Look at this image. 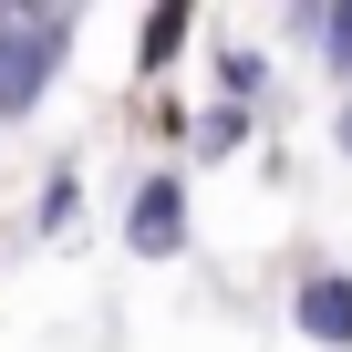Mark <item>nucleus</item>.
I'll use <instances>...</instances> for the list:
<instances>
[{
  "label": "nucleus",
  "instance_id": "20e7f679",
  "mask_svg": "<svg viewBox=\"0 0 352 352\" xmlns=\"http://www.w3.org/2000/svg\"><path fill=\"white\" fill-rule=\"evenodd\" d=\"M270 73H280V63H270L259 42H218V104H239V114H249V104L270 94Z\"/></svg>",
  "mask_w": 352,
  "mask_h": 352
},
{
  "label": "nucleus",
  "instance_id": "6e6552de",
  "mask_svg": "<svg viewBox=\"0 0 352 352\" xmlns=\"http://www.w3.org/2000/svg\"><path fill=\"white\" fill-rule=\"evenodd\" d=\"M321 52H331V73H352V0L321 11Z\"/></svg>",
  "mask_w": 352,
  "mask_h": 352
},
{
  "label": "nucleus",
  "instance_id": "7ed1b4c3",
  "mask_svg": "<svg viewBox=\"0 0 352 352\" xmlns=\"http://www.w3.org/2000/svg\"><path fill=\"white\" fill-rule=\"evenodd\" d=\"M290 321H300V342H321V352H352V270H300V290H290Z\"/></svg>",
  "mask_w": 352,
  "mask_h": 352
},
{
  "label": "nucleus",
  "instance_id": "1a4fd4ad",
  "mask_svg": "<svg viewBox=\"0 0 352 352\" xmlns=\"http://www.w3.org/2000/svg\"><path fill=\"white\" fill-rule=\"evenodd\" d=\"M331 145H342V155H352V94H342V114H331Z\"/></svg>",
  "mask_w": 352,
  "mask_h": 352
},
{
  "label": "nucleus",
  "instance_id": "39448f33",
  "mask_svg": "<svg viewBox=\"0 0 352 352\" xmlns=\"http://www.w3.org/2000/svg\"><path fill=\"white\" fill-rule=\"evenodd\" d=\"M187 32H197L187 0H155V11H145V42H135V63H145V73H166L176 52H187Z\"/></svg>",
  "mask_w": 352,
  "mask_h": 352
},
{
  "label": "nucleus",
  "instance_id": "f03ea898",
  "mask_svg": "<svg viewBox=\"0 0 352 352\" xmlns=\"http://www.w3.org/2000/svg\"><path fill=\"white\" fill-rule=\"evenodd\" d=\"M124 249L135 259H176L187 249V176H135V197H124Z\"/></svg>",
  "mask_w": 352,
  "mask_h": 352
},
{
  "label": "nucleus",
  "instance_id": "423d86ee",
  "mask_svg": "<svg viewBox=\"0 0 352 352\" xmlns=\"http://www.w3.org/2000/svg\"><path fill=\"white\" fill-rule=\"evenodd\" d=\"M249 135H259V114H239V104H208V114L187 124V145H197V155H239Z\"/></svg>",
  "mask_w": 352,
  "mask_h": 352
},
{
  "label": "nucleus",
  "instance_id": "0eeeda50",
  "mask_svg": "<svg viewBox=\"0 0 352 352\" xmlns=\"http://www.w3.org/2000/svg\"><path fill=\"white\" fill-rule=\"evenodd\" d=\"M73 218H83V176L63 166V176H42V208H32V228H42V239H63Z\"/></svg>",
  "mask_w": 352,
  "mask_h": 352
},
{
  "label": "nucleus",
  "instance_id": "f257e3e1",
  "mask_svg": "<svg viewBox=\"0 0 352 352\" xmlns=\"http://www.w3.org/2000/svg\"><path fill=\"white\" fill-rule=\"evenodd\" d=\"M73 32H83L73 11H0V124L32 114V104L52 94V73H63Z\"/></svg>",
  "mask_w": 352,
  "mask_h": 352
}]
</instances>
